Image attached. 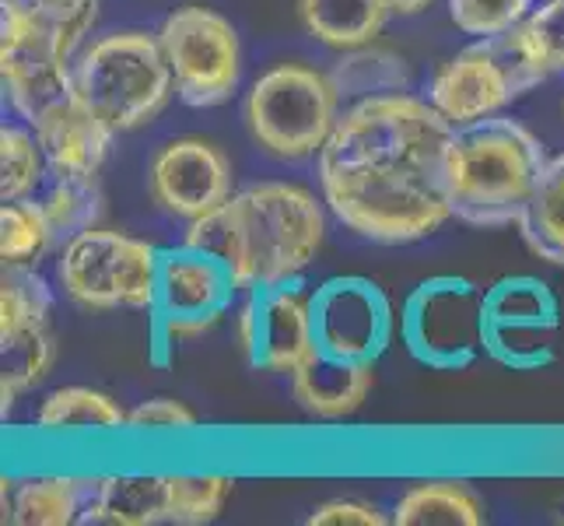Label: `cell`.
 Listing matches in <instances>:
<instances>
[{
	"mask_svg": "<svg viewBox=\"0 0 564 526\" xmlns=\"http://www.w3.org/2000/svg\"><path fill=\"white\" fill-rule=\"evenodd\" d=\"M453 133L432 103L406 92L355 103L319 148L326 207L361 239L386 246L427 239L453 218Z\"/></svg>",
	"mask_w": 564,
	"mask_h": 526,
	"instance_id": "cell-1",
	"label": "cell"
},
{
	"mask_svg": "<svg viewBox=\"0 0 564 526\" xmlns=\"http://www.w3.org/2000/svg\"><path fill=\"white\" fill-rule=\"evenodd\" d=\"M326 236L323 204L295 183L246 186L204 218L189 222L183 243L214 253L239 291L260 281L299 278Z\"/></svg>",
	"mask_w": 564,
	"mask_h": 526,
	"instance_id": "cell-2",
	"label": "cell"
},
{
	"mask_svg": "<svg viewBox=\"0 0 564 526\" xmlns=\"http://www.w3.org/2000/svg\"><path fill=\"white\" fill-rule=\"evenodd\" d=\"M99 0H4L0 4V74L11 106L35 124L74 99V61Z\"/></svg>",
	"mask_w": 564,
	"mask_h": 526,
	"instance_id": "cell-3",
	"label": "cell"
},
{
	"mask_svg": "<svg viewBox=\"0 0 564 526\" xmlns=\"http://www.w3.org/2000/svg\"><path fill=\"white\" fill-rule=\"evenodd\" d=\"M543 169V144L516 120L484 116L456 127L449 141L453 218L477 228L519 225Z\"/></svg>",
	"mask_w": 564,
	"mask_h": 526,
	"instance_id": "cell-4",
	"label": "cell"
},
{
	"mask_svg": "<svg viewBox=\"0 0 564 526\" xmlns=\"http://www.w3.org/2000/svg\"><path fill=\"white\" fill-rule=\"evenodd\" d=\"M172 67L159 35L112 32L74 61V92L112 133L138 130L154 120L172 95Z\"/></svg>",
	"mask_w": 564,
	"mask_h": 526,
	"instance_id": "cell-5",
	"label": "cell"
},
{
	"mask_svg": "<svg viewBox=\"0 0 564 526\" xmlns=\"http://www.w3.org/2000/svg\"><path fill=\"white\" fill-rule=\"evenodd\" d=\"M340 92L316 67L281 64L267 71L246 99V124L274 159L299 162L316 154L340 120Z\"/></svg>",
	"mask_w": 564,
	"mask_h": 526,
	"instance_id": "cell-6",
	"label": "cell"
},
{
	"mask_svg": "<svg viewBox=\"0 0 564 526\" xmlns=\"http://www.w3.org/2000/svg\"><path fill=\"white\" fill-rule=\"evenodd\" d=\"M56 278L82 309H151L159 278V246L112 228H85L70 236L56 260Z\"/></svg>",
	"mask_w": 564,
	"mask_h": 526,
	"instance_id": "cell-7",
	"label": "cell"
},
{
	"mask_svg": "<svg viewBox=\"0 0 564 526\" xmlns=\"http://www.w3.org/2000/svg\"><path fill=\"white\" fill-rule=\"evenodd\" d=\"M400 341L435 373H463L484 355V291L459 275L424 278L400 309Z\"/></svg>",
	"mask_w": 564,
	"mask_h": 526,
	"instance_id": "cell-8",
	"label": "cell"
},
{
	"mask_svg": "<svg viewBox=\"0 0 564 526\" xmlns=\"http://www.w3.org/2000/svg\"><path fill=\"white\" fill-rule=\"evenodd\" d=\"M543 74L530 64V56L519 50L512 29L501 35H484L480 43L459 50L453 61H445L427 88L432 103L453 127L495 116L519 95H527Z\"/></svg>",
	"mask_w": 564,
	"mask_h": 526,
	"instance_id": "cell-9",
	"label": "cell"
},
{
	"mask_svg": "<svg viewBox=\"0 0 564 526\" xmlns=\"http://www.w3.org/2000/svg\"><path fill=\"white\" fill-rule=\"evenodd\" d=\"M162 53L176 77L180 99L193 109H210L231 99L242 77L239 32L210 8H180L159 29Z\"/></svg>",
	"mask_w": 564,
	"mask_h": 526,
	"instance_id": "cell-10",
	"label": "cell"
},
{
	"mask_svg": "<svg viewBox=\"0 0 564 526\" xmlns=\"http://www.w3.org/2000/svg\"><path fill=\"white\" fill-rule=\"evenodd\" d=\"M53 291L32 264H4L0 281V400L4 415L14 400L43 383L56 358Z\"/></svg>",
	"mask_w": 564,
	"mask_h": 526,
	"instance_id": "cell-11",
	"label": "cell"
},
{
	"mask_svg": "<svg viewBox=\"0 0 564 526\" xmlns=\"http://www.w3.org/2000/svg\"><path fill=\"white\" fill-rule=\"evenodd\" d=\"M561 302L547 281L509 275L484 291V355L512 373H536L554 362Z\"/></svg>",
	"mask_w": 564,
	"mask_h": 526,
	"instance_id": "cell-12",
	"label": "cell"
},
{
	"mask_svg": "<svg viewBox=\"0 0 564 526\" xmlns=\"http://www.w3.org/2000/svg\"><path fill=\"white\" fill-rule=\"evenodd\" d=\"M231 270L207 249L189 243L159 249V278L148 316L165 341L200 337L218 323L236 299Z\"/></svg>",
	"mask_w": 564,
	"mask_h": 526,
	"instance_id": "cell-13",
	"label": "cell"
},
{
	"mask_svg": "<svg viewBox=\"0 0 564 526\" xmlns=\"http://www.w3.org/2000/svg\"><path fill=\"white\" fill-rule=\"evenodd\" d=\"M236 337L252 368L291 376L316 351L313 296L299 278L249 285L236 305Z\"/></svg>",
	"mask_w": 564,
	"mask_h": 526,
	"instance_id": "cell-14",
	"label": "cell"
},
{
	"mask_svg": "<svg viewBox=\"0 0 564 526\" xmlns=\"http://www.w3.org/2000/svg\"><path fill=\"white\" fill-rule=\"evenodd\" d=\"M397 326L393 302L372 278L337 275L313 291V337L326 355L376 365Z\"/></svg>",
	"mask_w": 564,
	"mask_h": 526,
	"instance_id": "cell-15",
	"label": "cell"
},
{
	"mask_svg": "<svg viewBox=\"0 0 564 526\" xmlns=\"http://www.w3.org/2000/svg\"><path fill=\"white\" fill-rule=\"evenodd\" d=\"M148 186L165 214L197 222L231 197V165L210 141L176 138L154 154Z\"/></svg>",
	"mask_w": 564,
	"mask_h": 526,
	"instance_id": "cell-16",
	"label": "cell"
},
{
	"mask_svg": "<svg viewBox=\"0 0 564 526\" xmlns=\"http://www.w3.org/2000/svg\"><path fill=\"white\" fill-rule=\"evenodd\" d=\"M32 130L39 144H43L53 175H99L109 144L116 138L99 116L85 109L77 95L39 116Z\"/></svg>",
	"mask_w": 564,
	"mask_h": 526,
	"instance_id": "cell-17",
	"label": "cell"
},
{
	"mask_svg": "<svg viewBox=\"0 0 564 526\" xmlns=\"http://www.w3.org/2000/svg\"><path fill=\"white\" fill-rule=\"evenodd\" d=\"M372 362H351L326 355V351H313L295 373H291V394H295L299 407L305 415L334 421L355 415L365 404L368 389H372Z\"/></svg>",
	"mask_w": 564,
	"mask_h": 526,
	"instance_id": "cell-18",
	"label": "cell"
},
{
	"mask_svg": "<svg viewBox=\"0 0 564 526\" xmlns=\"http://www.w3.org/2000/svg\"><path fill=\"white\" fill-rule=\"evenodd\" d=\"M176 516V474H120L99 477L82 523L159 526Z\"/></svg>",
	"mask_w": 564,
	"mask_h": 526,
	"instance_id": "cell-19",
	"label": "cell"
},
{
	"mask_svg": "<svg viewBox=\"0 0 564 526\" xmlns=\"http://www.w3.org/2000/svg\"><path fill=\"white\" fill-rule=\"evenodd\" d=\"M99 481L88 477H29L8 498L4 492V519L18 526H70L82 523L85 505Z\"/></svg>",
	"mask_w": 564,
	"mask_h": 526,
	"instance_id": "cell-20",
	"label": "cell"
},
{
	"mask_svg": "<svg viewBox=\"0 0 564 526\" xmlns=\"http://www.w3.org/2000/svg\"><path fill=\"white\" fill-rule=\"evenodd\" d=\"M389 519L397 526H484L488 505L466 481H421L400 495Z\"/></svg>",
	"mask_w": 564,
	"mask_h": 526,
	"instance_id": "cell-21",
	"label": "cell"
},
{
	"mask_svg": "<svg viewBox=\"0 0 564 526\" xmlns=\"http://www.w3.org/2000/svg\"><path fill=\"white\" fill-rule=\"evenodd\" d=\"M302 25L334 50H361L393 14L386 0H299Z\"/></svg>",
	"mask_w": 564,
	"mask_h": 526,
	"instance_id": "cell-22",
	"label": "cell"
},
{
	"mask_svg": "<svg viewBox=\"0 0 564 526\" xmlns=\"http://www.w3.org/2000/svg\"><path fill=\"white\" fill-rule=\"evenodd\" d=\"M35 421L43 432H120L130 428V411L102 389L64 386L39 404Z\"/></svg>",
	"mask_w": 564,
	"mask_h": 526,
	"instance_id": "cell-23",
	"label": "cell"
},
{
	"mask_svg": "<svg viewBox=\"0 0 564 526\" xmlns=\"http://www.w3.org/2000/svg\"><path fill=\"white\" fill-rule=\"evenodd\" d=\"M519 232L540 260L564 267V151L547 159Z\"/></svg>",
	"mask_w": 564,
	"mask_h": 526,
	"instance_id": "cell-24",
	"label": "cell"
},
{
	"mask_svg": "<svg viewBox=\"0 0 564 526\" xmlns=\"http://www.w3.org/2000/svg\"><path fill=\"white\" fill-rule=\"evenodd\" d=\"M340 92V99H372V95H397L406 92L411 85V71L400 56L386 50H355L347 61L337 64V71L329 74Z\"/></svg>",
	"mask_w": 564,
	"mask_h": 526,
	"instance_id": "cell-25",
	"label": "cell"
},
{
	"mask_svg": "<svg viewBox=\"0 0 564 526\" xmlns=\"http://www.w3.org/2000/svg\"><path fill=\"white\" fill-rule=\"evenodd\" d=\"M43 207L56 239H70L77 232L95 228L106 211L99 175H56L43 197Z\"/></svg>",
	"mask_w": 564,
	"mask_h": 526,
	"instance_id": "cell-26",
	"label": "cell"
},
{
	"mask_svg": "<svg viewBox=\"0 0 564 526\" xmlns=\"http://www.w3.org/2000/svg\"><path fill=\"white\" fill-rule=\"evenodd\" d=\"M56 232L43 201H4L0 207V257L4 264H39L53 246Z\"/></svg>",
	"mask_w": 564,
	"mask_h": 526,
	"instance_id": "cell-27",
	"label": "cell"
},
{
	"mask_svg": "<svg viewBox=\"0 0 564 526\" xmlns=\"http://www.w3.org/2000/svg\"><path fill=\"white\" fill-rule=\"evenodd\" d=\"M46 154L39 144L35 130L22 127H4L0 130V197L4 201H22L43 183L46 172Z\"/></svg>",
	"mask_w": 564,
	"mask_h": 526,
	"instance_id": "cell-28",
	"label": "cell"
},
{
	"mask_svg": "<svg viewBox=\"0 0 564 526\" xmlns=\"http://www.w3.org/2000/svg\"><path fill=\"white\" fill-rule=\"evenodd\" d=\"M519 50L547 77L564 71V0H543L512 29Z\"/></svg>",
	"mask_w": 564,
	"mask_h": 526,
	"instance_id": "cell-29",
	"label": "cell"
},
{
	"mask_svg": "<svg viewBox=\"0 0 564 526\" xmlns=\"http://www.w3.org/2000/svg\"><path fill=\"white\" fill-rule=\"evenodd\" d=\"M236 481L225 474H176V526H204L218 519Z\"/></svg>",
	"mask_w": 564,
	"mask_h": 526,
	"instance_id": "cell-30",
	"label": "cell"
},
{
	"mask_svg": "<svg viewBox=\"0 0 564 526\" xmlns=\"http://www.w3.org/2000/svg\"><path fill=\"white\" fill-rule=\"evenodd\" d=\"M536 0H449V14L466 35H501L533 11Z\"/></svg>",
	"mask_w": 564,
	"mask_h": 526,
	"instance_id": "cell-31",
	"label": "cell"
},
{
	"mask_svg": "<svg viewBox=\"0 0 564 526\" xmlns=\"http://www.w3.org/2000/svg\"><path fill=\"white\" fill-rule=\"evenodd\" d=\"M193 425H197V418H193L189 407L172 397H151L130 411L133 432H186Z\"/></svg>",
	"mask_w": 564,
	"mask_h": 526,
	"instance_id": "cell-32",
	"label": "cell"
},
{
	"mask_svg": "<svg viewBox=\"0 0 564 526\" xmlns=\"http://www.w3.org/2000/svg\"><path fill=\"white\" fill-rule=\"evenodd\" d=\"M305 523L308 526H382L393 519H386L379 513V505L355 502V498H334V502H323L319 509H313V516Z\"/></svg>",
	"mask_w": 564,
	"mask_h": 526,
	"instance_id": "cell-33",
	"label": "cell"
},
{
	"mask_svg": "<svg viewBox=\"0 0 564 526\" xmlns=\"http://www.w3.org/2000/svg\"><path fill=\"white\" fill-rule=\"evenodd\" d=\"M389 4V11L393 14H417V11H424L432 0H386Z\"/></svg>",
	"mask_w": 564,
	"mask_h": 526,
	"instance_id": "cell-34",
	"label": "cell"
}]
</instances>
